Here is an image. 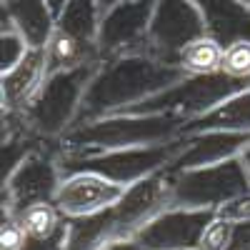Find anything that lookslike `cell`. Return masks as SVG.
<instances>
[{
    "mask_svg": "<svg viewBox=\"0 0 250 250\" xmlns=\"http://www.w3.org/2000/svg\"><path fill=\"white\" fill-rule=\"evenodd\" d=\"M183 78H188L183 68L165 65V62L140 53L108 58L100 62L95 78L90 80L75 125L125 113L128 108L143 103L145 98L180 83Z\"/></svg>",
    "mask_w": 250,
    "mask_h": 250,
    "instance_id": "6da1fadb",
    "label": "cell"
},
{
    "mask_svg": "<svg viewBox=\"0 0 250 250\" xmlns=\"http://www.w3.org/2000/svg\"><path fill=\"white\" fill-rule=\"evenodd\" d=\"M185 120L173 115H128L118 113L70 128L58 140L60 158H83L125 148H148L183 138Z\"/></svg>",
    "mask_w": 250,
    "mask_h": 250,
    "instance_id": "7a4b0ae2",
    "label": "cell"
},
{
    "mask_svg": "<svg viewBox=\"0 0 250 250\" xmlns=\"http://www.w3.org/2000/svg\"><path fill=\"white\" fill-rule=\"evenodd\" d=\"M98 68L100 62H93V65L50 75L38 95L28 103V108L20 110L25 128L40 140H60L75 125L83 98Z\"/></svg>",
    "mask_w": 250,
    "mask_h": 250,
    "instance_id": "3957f363",
    "label": "cell"
},
{
    "mask_svg": "<svg viewBox=\"0 0 250 250\" xmlns=\"http://www.w3.org/2000/svg\"><path fill=\"white\" fill-rule=\"evenodd\" d=\"M250 88V80L230 78L225 73L210 75H188L175 85L165 88L138 105L128 108V115H173L180 120H195L218 108L220 103ZM118 115V113H115Z\"/></svg>",
    "mask_w": 250,
    "mask_h": 250,
    "instance_id": "277c9868",
    "label": "cell"
},
{
    "mask_svg": "<svg viewBox=\"0 0 250 250\" xmlns=\"http://www.w3.org/2000/svg\"><path fill=\"white\" fill-rule=\"evenodd\" d=\"M188 138H178L163 145H148V148H125V150H110L98 155H83V158H60V173L62 178L70 173H95L118 185L130 188L153 173L168 168L178 160V155L185 150Z\"/></svg>",
    "mask_w": 250,
    "mask_h": 250,
    "instance_id": "5b68a950",
    "label": "cell"
},
{
    "mask_svg": "<svg viewBox=\"0 0 250 250\" xmlns=\"http://www.w3.org/2000/svg\"><path fill=\"white\" fill-rule=\"evenodd\" d=\"M60 183V145L58 140H43V145L3 180V218L18 220L33 205L53 203Z\"/></svg>",
    "mask_w": 250,
    "mask_h": 250,
    "instance_id": "8992f818",
    "label": "cell"
},
{
    "mask_svg": "<svg viewBox=\"0 0 250 250\" xmlns=\"http://www.w3.org/2000/svg\"><path fill=\"white\" fill-rule=\"evenodd\" d=\"M250 193V175L243 158L225 160L210 168L175 170L170 208L183 210H218L228 200Z\"/></svg>",
    "mask_w": 250,
    "mask_h": 250,
    "instance_id": "52a82bcc",
    "label": "cell"
},
{
    "mask_svg": "<svg viewBox=\"0 0 250 250\" xmlns=\"http://www.w3.org/2000/svg\"><path fill=\"white\" fill-rule=\"evenodd\" d=\"M203 35L205 20L193 0H158L143 55L180 68V53Z\"/></svg>",
    "mask_w": 250,
    "mask_h": 250,
    "instance_id": "ba28073f",
    "label": "cell"
},
{
    "mask_svg": "<svg viewBox=\"0 0 250 250\" xmlns=\"http://www.w3.org/2000/svg\"><path fill=\"white\" fill-rule=\"evenodd\" d=\"M173 185H175V170L170 165L153 173L150 178L130 185L123 200L113 208V240L133 238L160 213L170 210Z\"/></svg>",
    "mask_w": 250,
    "mask_h": 250,
    "instance_id": "9c48e42d",
    "label": "cell"
},
{
    "mask_svg": "<svg viewBox=\"0 0 250 250\" xmlns=\"http://www.w3.org/2000/svg\"><path fill=\"white\" fill-rule=\"evenodd\" d=\"M158 0H123L100 18L98 48L103 60L145 50Z\"/></svg>",
    "mask_w": 250,
    "mask_h": 250,
    "instance_id": "30bf717a",
    "label": "cell"
},
{
    "mask_svg": "<svg viewBox=\"0 0 250 250\" xmlns=\"http://www.w3.org/2000/svg\"><path fill=\"white\" fill-rule=\"evenodd\" d=\"M125 190H128L125 185H118L95 173H70L62 178L53 205L65 220L90 218L115 208Z\"/></svg>",
    "mask_w": 250,
    "mask_h": 250,
    "instance_id": "8fae6325",
    "label": "cell"
},
{
    "mask_svg": "<svg viewBox=\"0 0 250 250\" xmlns=\"http://www.w3.org/2000/svg\"><path fill=\"white\" fill-rule=\"evenodd\" d=\"M215 210H183L170 208L160 213L155 220L138 230L133 240H138L148 250H193L200 245L205 228L213 223Z\"/></svg>",
    "mask_w": 250,
    "mask_h": 250,
    "instance_id": "7c38bea8",
    "label": "cell"
},
{
    "mask_svg": "<svg viewBox=\"0 0 250 250\" xmlns=\"http://www.w3.org/2000/svg\"><path fill=\"white\" fill-rule=\"evenodd\" d=\"M188 145L170 165L173 170H193V168H210L225 160L240 158L250 148V133H228V130H208L198 135H185Z\"/></svg>",
    "mask_w": 250,
    "mask_h": 250,
    "instance_id": "4fadbf2b",
    "label": "cell"
},
{
    "mask_svg": "<svg viewBox=\"0 0 250 250\" xmlns=\"http://www.w3.org/2000/svg\"><path fill=\"white\" fill-rule=\"evenodd\" d=\"M48 80V53L45 48H30L18 65L3 75L0 93H3V110H25L28 103Z\"/></svg>",
    "mask_w": 250,
    "mask_h": 250,
    "instance_id": "5bb4252c",
    "label": "cell"
},
{
    "mask_svg": "<svg viewBox=\"0 0 250 250\" xmlns=\"http://www.w3.org/2000/svg\"><path fill=\"white\" fill-rule=\"evenodd\" d=\"M3 30H18L30 48H45L55 33V15L48 0H3Z\"/></svg>",
    "mask_w": 250,
    "mask_h": 250,
    "instance_id": "9a60e30c",
    "label": "cell"
},
{
    "mask_svg": "<svg viewBox=\"0 0 250 250\" xmlns=\"http://www.w3.org/2000/svg\"><path fill=\"white\" fill-rule=\"evenodd\" d=\"M200 8L205 30L223 48L250 40V8L238 0H193Z\"/></svg>",
    "mask_w": 250,
    "mask_h": 250,
    "instance_id": "2e32d148",
    "label": "cell"
},
{
    "mask_svg": "<svg viewBox=\"0 0 250 250\" xmlns=\"http://www.w3.org/2000/svg\"><path fill=\"white\" fill-rule=\"evenodd\" d=\"M208 130H228V133H250V88L228 98L218 108L205 113L203 118L188 120L183 128L185 135H198Z\"/></svg>",
    "mask_w": 250,
    "mask_h": 250,
    "instance_id": "e0dca14e",
    "label": "cell"
},
{
    "mask_svg": "<svg viewBox=\"0 0 250 250\" xmlns=\"http://www.w3.org/2000/svg\"><path fill=\"white\" fill-rule=\"evenodd\" d=\"M45 53H48V78L55 73H65V70H75L83 65H93V62H103L98 43L73 38L58 28L50 38V43L45 45Z\"/></svg>",
    "mask_w": 250,
    "mask_h": 250,
    "instance_id": "ac0fdd59",
    "label": "cell"
},
{
    "mask_svg": "<svg viewBox=\"0 0 250 250\" xmlns=\"http://www.w3.org/2000/svg\"><path fill=\"white\" fill-rule=\"evenodd\" d=\"M100 8L98 0H68L65 10L58 18L55 28L68 33L73 38L93 40L98 43V30H100Z\"/></svg>",
    "mask_w": 250,
    "mask_h": 250,
    "instance_id": "d6986e66",
    "label": "cell"
},
{
    "mask_svg": "<svg viewBox=\"0 0 250 250\" xmlns=\"http://www.w3.org/2000/svg\"><path fill=\"white\" fill-rule=\"evenodd\" d=\"M223 55H225V48L218 43V40H213L210 35H203V38L193 40V43L180 53V68L188 75L220 73Z\"/></svg>",
    "mask_w": 250,
    "mask_h": 250,
    "instance_id": "ffe728a7",
    "label": "cell"
},
{
    "mask_svg": "<svg viewBox=\"0 0 250 250\" xmlns=\"http://www.w3.org/2000/svg\"><path fill=\"white\" fill-rule=\"evenodd\" d=\"M18 223L23 225L28 238H48L65 223V218L60 215V210L53 203H40V205H33L30 210H25L18 218Z\"/></svg>",
    "mask_w": 250,
    "mask_h": 250,
    "instance_id": "44dd1931",
    "label": "cell"
},
{
    "mask_svg": "<svg viewBox=\"0 0 250 250\" xmlns=\"http://www.w3.org/2000/svg\"><path fill=\"white\" fill-rule=\"evenodd\" d=\"M30 45L18 30H0V73H10L28 55Z\"/></svg>",
    "mask_w": 250,
    "mask_h": 250,
    "instance_id": "7402d4cb",
    "label": "cell"
},
{
    "mask_svg": "<svg viewBox=\"0 0 250 250\" xmlns=\"http://www.w3.org/2000/svg\"><path fill=\"white\" fill-rule=\"evenodd\" d=\"M220 73L240 80H250V40H240V43L225 48Z\"/></svg>",
    "mask_w": 250,
    "mask_h": 250,
    "instance_id": "603a6c76",
    "label": "cell"
},
{
    "mask_svg": "<svg viewBox=\"0 0 250 250\" xmlns=\"http://www.w3.org/2000/svg\"><path fill=\"white\" fill-rule=\"evenodd\" d=\"M230 233H233V223L213 218V223L205 228V233L200 238V250H225L230 243Z\"/></svg>",
    "mask_w": 250,
    "mask_h": 250,
    "instance_id": "cb8c5ba5",
    "label": "cell"
},
{
    "mask_svg": "<svg viewBox=\"0 0 250 250\" xmlns=\"http://www.w3.org/2000/svg\"><path fill=\"white\" fill-rule=\"evenodd\" d=\"M68 238H70V220H65L53 235L48 238H28L23 240L20 250H65L68 245Z\"/></svg>",
    "mask_w": 250,
    "mask_h": 250,
    "instance_id": "d4e9b609",
    "label": "cell"
},
{
    "mask_svg": "<svg viewBox=\"0 0 250 250\" xmlns=\"http://www.w3.org/2000/svg\"><path fill=\"white\" fill-rule=\"evenodd\" d=\"M215 218L228 220V223H245V220H250V193H243V195H238L233 200L223 203L215 210Z\"/></svg>",
    "mask_w": 250,
    "mask_h": 250,
    "instance_id": "484cf974",
    "label": "cell"
},
{
    "mask_svg": "<svg viewBox=\"0 0 250 250\" xmlns=\"http://www.w3.org/2000/svg\"><path fill=\"white\" fill-rule=\"evenodd\" d=\"M25 240V230L18 220L3 218V228H0V250H20Z\"/></svg>",
    "mask_w": 250,
    "mask_h": 250,
    "instance_id": "4316f807",
    "label": "cell"
},
{
    "mask_svg": "<svg viewBox=\"0 0 250 250\" xmlns=\"http://www.w3.org/2000/svg\"><path fill=\"white\" fill-rule=\"evenodd\" d=\"M225 250H250V220L245 223H233L230 243Z\"/></svg>",
    "mask_w": 250,
    "mask_h": 250,
    "instance_id": "83f0119b",
    "label": "cell"
},
{
    "mask_svg": "<svg viewBox=\"0 0 250 250\" xmlns=\"http://www.w3.org/2000/svg\"><path fill=\"white\" fill-rule=\"evenodd\" d=\"M103 250H148V248H143L138 240L128 238V240H113V243H108Z\"/></svg>",
    "mask_w": 250,
    "mask_h": 250,
    "instance_id": "f1b7e54d",
    "label": "cell"
},
{
    "mask_svg": "<svg viewBox=\"0 0 250 250\" xmlns=\"http://www.w3.org/2000/svg\"><path fill=\"white\" fill-rule=\"evenodd\" d=\"M48 5H50V10L55 15V23H58V18L62 15V10H65V5H68V0H48Z\"/></svg>",
    "mask_w": 250,
    "mask_h": 250,
    "instance_id": "f546056e",
    "label": "cell"
},
{
    "mask_svg": "<svg viewBox=\"0 0 250 250\" xmlns=\"http://www.w3.org/2000/svg\"><path fill=\"white\" fill-rule=\"evenodd\" d=\"M118 3H123V0H98V8H100V15H105L110 8H115Z\"/></svg>",
    "mask_w": 250,
    "mask_h": 250,
    "instance_id": "4dcf8cb0",
    "label": "cell"
},
{
    "mask_svg": "<svg viewBox=\"0 0 250 250\" xmlns=\"http://www.w3.org/2000/svg\"><path fill=\"white\" fill-rule=\"evenodd\" d=\"M240 158H243V163H245V168H248V175H250V148H248V150H245V153H243Z\"/></svg>",
    "mask_w": 250,
    "mask_h": 250,
    "instance_id": "1f68e13d",
    "label": "cell"
},
{
    "mask_svg": "<svg viewBox=\"0 0 250 250\" xmlns=\"http://www.w3.org/2000/svg\"><path fill=\"white\" fill-rule=\"evenodd\" d=\"M238 3H243V5H248V8H250V0H238Z\"/></svg>",
    "mask_w": 250,
    "mask_h": 250,
    "instance_id": "d6a6232c",
    "label": "cell"
},
{
    "mask_svg": "<svg viewBox=\"0 0 250 250\" xmlns=\"http://www.w3.org/2000/svg\"><path fill=\"white\" fill-rule=\"evenodd\" d=\"M193 250H200V248H193Z\"/></svg>",
    "mask_w": 250,
    "mask_h": 250,
    "instance_id": "836d02e7",
    "label": "cell"
}]
</instances>
